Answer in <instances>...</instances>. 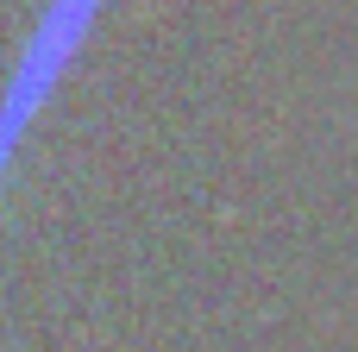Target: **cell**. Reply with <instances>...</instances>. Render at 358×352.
<instances>
[{
    "instance_id": "6da1fadb",
    "label": "cell",
    "mask_w": 358,
    "mask_h": 352,
    "mask_svg": "<svg viewBox=\"0 0 358 352\" xmlns=\"http://www.w3.org/2000/svg\"><path fill=\"white\" fill-rule=\"evenodd\" d=\"M101 6L107 0H44L38 6V25L25 31V44H19V57H13V69L0 82V183H6L31 120L63 88V76H69L82 38H88V25L101 19Z\"/></svg>"
}]
</instances>
